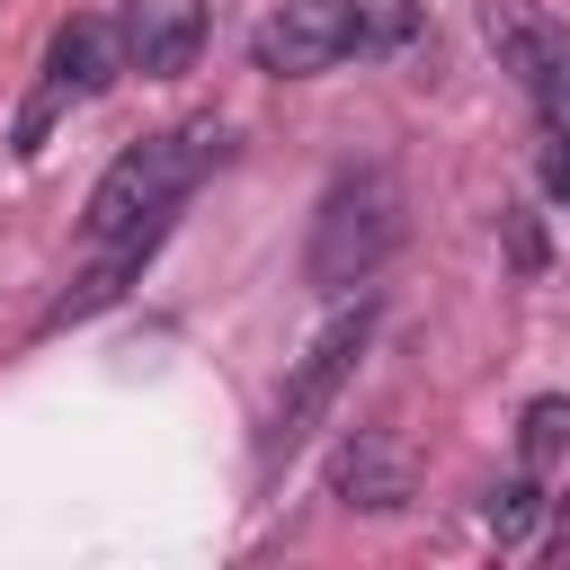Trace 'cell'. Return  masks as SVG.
I'll list each match as a JSON object with an SVG mask.
<instances>
[{
  "label": "cell",
  "mask_w": 570,
  "mask_h": 570,
  "mask_svg": "<svg viewBox=\"0 0 570 570\" xmlns=\"http://www.w3.org/2000/svg\"><path fill=\"white\" fill-rule=\"evenodd\" d=\"M223 142H232V134H223L214 116L125 142V151L107 160V178L89 187L80 232H89V240H116V232H134V223H178V205H187V196H196V178L223 160Z\"/></svg>",
  "instance_id": "cell-1"
},
{
  "label": "cell",
  "mask_w": 570,
  "mask_h": 570,
  "mask_svg": "<svg viewBox=\"0 0 570 570\" xmlns=\"http://www.w3.org/2000/svg\"><path fill=\"white\" fill-rule=\"evenodd\" d=\"M401 249V178L392 169H338L321 214H312V240H303V276L321 294H356L374 285V267Z\"/></svg>",
  "instance_id": "cell-2"
},
{
  "label": "cell",
  "mask_w": 570,
  "mask_h": 570,
  "mask_svg": "<svg viewBox=\"0 0 570 570\" xmlns=\"http://www.w3.org/2000/svg\"><path fill=\"white\" fill-rule=\"evenodd\" d=\"M365 338H374V294H356L347 312H330V321L312 330V347L294 356L285 392H276V410H267V428H258V463L303 454V436H312V428L338 410V392H347V374H356Z\"/></svg>",
  "instance_id": "cell-3"
},
{
  "label": "cell",
  "mask_w": 570,
  "mask_h": 570,
  "mask_svg": "<svg viewBox=\"0 0 570 570\" xmlns=\"http://www.w3.org/2000/svg\"><path fill=\"white\" fill-rule=\"evenodd\" d=\"M116 71H125L116 18H62V27L45 36V62H36V80H27V107H18V125H9V151L36 160V151L53 142V125H62L71 107H89Z\"/></svg>",
  "instance_id": "cell-4"
},
{
  "label": "cell",
  "mask_w": 570,
  "mask_h": 570,
  "mask_svg": "<svg viewBox=\"0 0 570 570\" xmlns=\"http://www.w3.org/2000/svg\"><path fill=\"white\" fill-rule=\"evenodd\" d=\"M481 36H490L499 71L525 89L543 142L570 151V27L552 9H534V0H481Z\"/></svg>",
  "instance_id": "cell-5"
},
{
  "label": "cell",
  "mask_w": 570,
  "mask_h": 570,
  "mask_svg": "<svg viewBox=\"0 0 570 570\" xmlns=\"http://www.w3.org/2000/svg\"><path fill=\"white\" fill-rule=\"evenodd\" d=\"M249 62L267 80H312L330 62H365V27H356V0H276L258 27H249Z\"/></svg>",
  "instance_id": "cell-6"
},
{
  "label": "cell",
  "mask_w": 570,
  "mask_h": 570,
  "mask_svg": "<svg viewBox=\"0 0 570 570\" xmlns=\"http://www.w3.org/2000/svg\"><path fill=\"white\" fill-rule=\"evenodd\" d=\"M116 53L142 80L196 71V53H205V0H125L116 9Z\"/></svg>",
  "instance_id": "cell-7"
},
{
  "label": "cell",
  "mask_w": 570,
  "mask_h": 570,
  "mask_svg": "<svg viewBox=\"0 0 570 570\" xmlns=\"http://www.w3.org/2000/svg\"><path fill=\"white\" fill-rule=\"evenodd\" d=\"M330 490H338L347 508H401V499H410V463H401L392 436H347L338 463H330Z\"/></svg>",
  "instance_id": "cell-8"
},
{
  "label": "cell",
  "mask_w": 570,
  "mask_h": 570,
  "mask_svg": "<svg viewBox=\"0 0 570 570\" xmlns=\"http://www.w3.org/2000/svg\"><path fill=\"white\" fill-rule=\"evenodd\" d=\"M561 445H570V401H561V392L525 401V419H517V472H543Z\"/></svg>",
  "instance_id": "cell-9"
},
{
  "label": "cell",
  "mask_w": 570,
  "mask_h": 570,
  "mask_svg": "<svg viewBox=\"0 0 570 570\" xmlns=\"http://www.w3.org/2000/svg\"><path fill=\"white\" fill-rule=\"evenodd\" d=\"M534 517H543V472H517L508 490H490V534H499V552H517V543L534 534Z\"/></svg>",
  "instance_id": "cell-10"
},
{
  "label": "cell",
  "mask_w": 570,
  "mask_h": 570,
  "mask_svg": "<svg viewBox=\"0 0 570 570\" xmlns=\"http://www.w3.org/2000/svg\"><path fill=\"white\" fill-rule=\"evenodd\" d=\"M561 534H570V525H561Z\"/></svg>",
  "instance_id": "cell-11"
}]
</instances>
